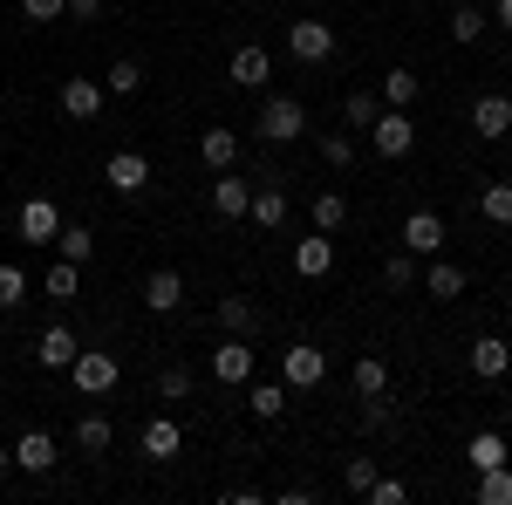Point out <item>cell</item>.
<instances>
[{
  "label": "cell",
  "mask_w": 512,
  "mask_h": 505,
  "mask_svg": "<svg viewBox=\"0 0 512 505\" xmlns=\"http://www.w3.org/2000/svg\"><path fill=\"white\" fill-rule=\"evenodd\" d=\"M260 137L267 144H294V137H308V110H301V96H267L260 103Z\"/></svg>",
  "instance_id": "obj_1"
},
{
  "label": "cell",
  "mask_w": 512,
  "mask_h": 505,
  "mask_svg": "<svg viewBox=\"0 0 512 505\" xmlns=\"http://www.w3.org/2000/svg\"><path fill=\"white\" fill-rule=\"evenodd\" d=\"M123 376V362L110 349H76V362H69V383L82 389V396H110Z\"/></svg>",
  "instance_id": "obj_2"
},
{
  "label": "cell",
  "mask_w": 512,
  "mask_h": 505,
  "mask_svg": "<svg viewBox=\"0 0 512 505\" xmlns=\"http://www.w3.org/2000/svg\"><path fill=\"white\" fill-rule=\"evenodd\" d=\"M369 144H376V157H410L417 151V123H410V110H376V123H369Z\"/></svg>",
  "instance_id": "obj_3"
},
{
  "label": "cell",
  "mask_w": 512,
  "mask_h": 505,
  "mask_svg": "<svg viewBox=\"0 0 512 505\" xmlns=\"http://www.w3.org/2000/svg\"><path fill=\"white\" fill-rule=\"evenodd\" d=\"M280 383H287V389H315V383H328V349H315V342H294V349H280Z\"/></svg>",
  "instance_id": "obj_4"
},
{
  "label": "cell",
  "mask_w": 512,
  "mask_h": 505,
  "mask_svg": "<svg viewBox=\"0 0 512 505\" xmlns=\"http://www.w3.org/2000/svg\"><path fill=\"white\" fill-rule=\"evenodd\" d=\"M14 233L28 239V246H55V233H62V212H55V198H21V212H14Z\"/></svg>",
  "instance_id": "obj_5"
},
{
  "label": "cell",
  "mask_w": 512,
  "mask_h": 505,
  "mask_svg": "<svg viewBox=\"0 0 512 505\" xmlns=\"http://www.w3.org/2000/svg\"><path fill=\"white\" fill-rule=\"evenodd\" d=\"M212 383L219 389H246L253 383V349H246L239 335H226V342L212 349Z\"/></svg>",
  "instance_id": "obj_6"
},
{
  "label": "cell",
  "mask_w": 512,
  "mask_h": 505,
  "mask_svg": "<svg viewBox=\"0 0 512 505\" xmlns=\"http://www.w3.org/2000/svg\"><path fill=\"white\" fill-rule=\"evenodd\" d=\"M472 130L485 137V144L512 137V96H506V89H485V96L472 103Z\"/></svg>",
  "instance_id": "obj_7"
},
{
  "label": "cell",
  "mask_w": 512,
  "mask_h": 505,
  "mask_svg": "<svg viewBox=\"0 0 512 505\" xmlns=\"http://www.w3.org/2000/svg\"><path fill=\"white\" fill-rule=\"evenodd\" d=\"M287 55H294V62H328V55H335V28H328V21H294V28H287Z\"/></svg>",
  "instance_id": "obj_8"
},
{
  "label": "cell",
  "mask_w": 512,
  "mask_h": 505,
  "mask_svg": "<svg viewBox=\"0 0 512 505\" xmlns=\"http://www.w3.org/2000/svg\"><path fill=\"white\" fill-rule=\"evenodd\" d=\"M76 328H62V321H48V328H41V342H35V362L41 369H48V376H55V369H69V362H76Z\"/></svg>",
  "instance_id": "obj_9"
},
{
  "label": "cell",
  "mask_w": 512,
  "mask_h": 505,
  "mask_svg": "<svg viewBox=\"0 0 512 505\" xmlns=\"http://www.w3.org/2000/svg\"><path fill=\"white\" fill-rule=\"evenodd\" d=\"M144 185H151V157L144 151H110V192L137 198Z\"/></svg>",
  "instance_id": "obj_10"
},
{
  "label": "cell",
  "mask_w": 512,
  "mask_h": 505,
  "mask_svg": "<svg viewBox=\"0 0 512 505\" xmlns=\"http://www.w3.org/2000/svg\"><path fill=\"white\" fill-rule=\"evenodd\" d=\"M444 219H437V212H410V219H403V246H410V253H417V260H431V253H444Z\"/></svg>",
  "instance_id": "obj_11"
},
{
  "label": "cell",
  "mask_w": 512,
  "mask_h": 505,
  "mask_svg": "<svg viewBox=\"0 0 512 505\" xmlns=\"http://www.w3.org/2000/svg\"><path fill=\"white\" fill-rule=\"evenodd\" d=\"M267 82H274V55L260 41H246L233 55V89H267Z\"/></svg>",
  "instance_id": "obj_12"
},
{
  "label": "cell",
  "mask_w": 512,
  "mask_h": 505,
  "mask_svg": "<svg viewBox=\"0 0 512 505\" xmlns=\"http://www.w3.org/2000/svg\"><path fill=\"white\" fill-rule=\"evenodd\" d=\"M178 444H185V430L171 424V417H151V424H144V437H137V451H144L151 465H171V458H178Z\"/></svg>",
  "instance_id": "obj_13"
},
{
  "label": "cell",
  "mask_w": 512,
  "mask_h": 505,
  "mask_svg": "<svg viewBox=\"0 0 512 505\" xmlns=\"http://www.w3.org/2000/svg\"><path fill=\"white\" fill-rule=\"evenodd\" d=\"M144 308H151V314L185 308V273H178V267H158L151 280H144Z\"/></svg>",
  "instance_id": "obj_14"
},
{
  "label": "cell",
  "mask_w": 512,
  "mask_h": 505,
  "mask_svg": "<svg viewBox=\"0 0 512 505\" xmlns=\"http://www.w3.org/2000/svg\"><path fill=\"white\" fill-rule=\"evenodd\" d=\"M14 471H55V437H48V430H21V437H14Z\"/></svg>",
  "instance_id": "obj_15"
},
{
  "label": "cell",
  "mask_w": 512,
  "mask_h": 505,
  "mask_svg": "<svg viewBox=\"0 0 512 505\" xmlns=\"http://www.w3.org/2000/svg\"><path fill=\"white\" fill-rule=\"evenodd\" d=\"M465 362H472V376H478V383H499V376H506V369H512V349H506V342H499V335H478V342H472V355H465Z\"/></svg>",
  "instance_id": "obj_16"
},
{
  "label": "cell",
  "mask_w": 512,
  "mask_h": 505,
  "mask_svg": "<svg viewBox=\"0 0 512 505\" xmlns=\"http://www.w3.org/2000/svg\"><path fill=\"white\" fill-rule=\"evenodd\" d=\"M96 110H103V82H89V76H69V82H62V117L89 123Z\"/></svg>",
  "instance_id": "obj_17"
},
{
  "label": "cell",
  "mask_w": 512,
  "mask_h": 505,
  "mask_svg": "<svg viewBox=\"0 0 512 505\" xmlns=\"http://www.w3.org/2000/svg\"><path fill=\"white\" fill-rule=\"evenodd\" d=\"M328 267H335V233H315V239L294 246V273H301V280H321Z\"/></svg>",
  "instance_id": "obj_18"
},
{
  "label": "cell",
  "mask_w": 512,
  "mask_h": 505,
  "mask_svg": "<svg viewBox=\"0 0 512 505\" xmlns=\"http://www.w3.org/2000/svg\"><path fill=\"white\" fill-rule=\"evenodd\" d=\"M246 205H253V185L233 178V171H219V185H212V212H219V219H246Z\"/></svg>",
  "instance_id": "obj_19"
},
{
  "label": "cell",
  "mask_w": 512,
  "mask_h": 505,
  "mask_svg": "<svg viewBox=\"0 0 512 505\" xmlns=\"http://www.w3.org/2000/svg\"><path fill=\"white\" fill-rule=\"evenodd\" d=\"M219 328L239 335V342H253V335H260V308H253L246 294H226V301H219Z\"/></svg>",
  "instance_id": "obj_20"
},
{
  "label": "cell",
  "mask_w": 512,
  "mask_h": 505,
  "mask_svg": "<svg viewBox=\"0 0 512 505\" xmlns=\"http://www.w3.org/2000/svg\"><path fill=\"white\" fill-rule=\"evenodd\" d=\"M110 444H117L110 417H103V410H89V417L76 424V451H82V458H110Z\"/></svg>",
  "instance_id": "obj_21"
},
{
  "label": "cell",
  "mask_w": 512,
  "mask_h": 505,
  "mask_svg": "<svg viewBox=\"0 0 512 505\" xmlns=\"http://www.w3.org/2000/svg\"><path fill=\"white\" fill-rule=\"evenodd\" d=\"M465 465L472 471H492V465H512V444L499 437V430H478L472 444H465Z\"/></svg>",
  "instance_id": "obj_22"
},
{
  "label": "cell",
  "mask_w": 512,
  "mask_h": 505,
  "mask_svg": "<svg viewBox=\"0 0 512 505\" xmlns=\"http://www.w3.org/2000/svg\"><path fill=\"white\" fill-rule=\"evenodd\" d=\"M246 219H260L267 233H280V226H287V192H280V185H253V205H246Z\"/></svg>",
  "instance_id": "obj_23"
},
{
  "label": "cell",
  "mask_w": 512,
  "mask_h": 505,
  "mask_svg": "<svg viewBox=\"0 0 512 505\" xmlns=\"http://www.w3.org/2000/svg\"><path fill=\"white\" fill-rule=\"evenodd\" d=\"M76 287H82V267L55 253V267H48V280H41V294H48L55 308H69V301H76Z\"/></svg>",
  "instance_id": "obj_24"
},
{
  "label": "cell",
  "mask_w": 512,
  "mask_h": 505,
  "mask_svg": "<svg viewBox=\"0 0 512 505\" xmlns=\"http://www.w3.org/2000/svg\"><path fill=\"white\" fill-rule=\"evenodd\" d=\"M198 157H205L212 171H233L239 164V137L233 130H205V137H198Z\"/></svg>",
  "instance_id": "obj_25"
},
{
  "label": "cell",
  "mask_w": 512,
  "mask_h": 505,
  "mask_svg": "<svg viewBox=\"0 0 512 505\" xmlns=\"http://www.w3.org/2000/svg\"><path fill=\"white\" fill-rule=\"evenodd\" d=\"M308 212H315V233H342V226H349V198L335 192V185H328V192H315V205H308Z\"/></svg>",
  "instance_id": "obj_26"
},
{
  "label": "cell",
  "mask_w": 512,
  "mask_h": 505,
  "mask_svg": "<svg viewBox=\"0 0 512 505\" xmlns=\"http://www.w3.org/2000/svg\"><path fill=\"white\" fill-rule=\"evenodd\" d=\"M246 410H253V417H267V424L287 417V383H246Z\"/></svg>",
  "instance_id": "obj_27"
},
{
  "label": "cell",
  "mask_w": 512,
  "mask_h": 505,
  "mask_svg": "<svg viewBox=\"0 0 512 505\" xmlns=\"http://www.w3.org/2000/svg\"><path fill=\"white\" fill-rule=\"evenodd\" d=\"M424 287H431L437 301H458V294H465V267H451V260H437V253H431V273H424Z\"/></svg>",
  "instance_id": "obj_28"
},
{
  "label": "cell",
  "mask_w": 512,
  "mask_h": 505,
  "mask_svg": "<svg viewBox=\"0 0 512 505\" xmlns=\"http://www.w3.org/2000/svg\"><path fill=\"white\" fill-rule=\"evenodd\" d=\"M478 505H512V465H492V471H478Z\"/></svg>",
  "instance_id": "obj_29"
},
{
  "label": "cell",
  "mask_w": 512,
  "mask_h": 505,
  "mask_svg": "<svg viewBox=\"0 0 512 505\" xmlns=\"http://www.w3.org/2000/svg\"><path fill=\"white\" fill-rule=\"evenodd\" d=\"M478 212H485V226H512V185H506V178L478 192Z\"/></svg>",
  "instance_id": "obj_30"
},
{
  "label": "cell",
  "mask_w": 512,
  "mask_h": 505,
  "mask_svg": "<svg viewBox=\"0 0 512 505\" xmlns=\"http://www.w3.org/2000/svg\"><path fill=\"white\" fill-rule=\"evenodd\" d=\"M376 389H390V362L383 355H355V396H376Z\"/></svg>",
  "instance_id": "obj_31"
},
{
  "label": "cell",
  "mask_w": 512,
  "mask_h": 505,
  "mask_svg": "<svg viewBox=\"0 0 512 505\" xmlns=\"http://www.w3.org/2000/svg\"><path fill=\"white\" fill-rule=\"evenodd\" d=\"M376 110H383V96H376V89H349V96H342V117H349L355 130H369Z\"/></svg>",
  "instance_id": "obj_32"
},
{
  "label": "cell",
  "mask_w": 512,
  "mask_h": 505,
  "mask_svg": "<svg viewBox=\"0 0 512 505\" xmlns=\"http://www.w3.org/2000/svg\"><path fill=\"white\" fill-rule=\"evenodd\" d=\"M417 89H424V82L410 76V69H390V76H383V103H390V110H410Z\"/></svg>",
  "instance_id": "obj_33"
},
{
  "label": "cell",
  "mask_w": 512,
  "mask_h": 505,
  "mask_svg": "<svg viewBox=\"0 0 512 505\" xmlns=\"http://www.w3.org/2000/svg\"><path fill=\"white\" fill-rule=\"evenodd\" d=\"M55 253H62V260H89V253H96V233H89V226H62V233H55Z\"/></svg>",
  "instance_id": "obj_34"
},
{
  "label": "cell",
  "mask_w": 512,
  "mask_h": 505,
  "mask_svg": "<svg viewBox=\"0 0 512 505\" xmlns=\"http://www.w3.org/2000/svg\"><path fill=\"white\" fill-rule=\"evenodd\" d=\"M321 164H328V171H349V164H355V137H342V130H321Z\"/></svg>",
  "instance_id": "obj_35"
},
{
  "label": "cell",
  "mask_w": 512,
  "mask_h": 505,
  "mask_svg": "<svg viewBox=\"0 0 512 505\" xmlns=\"http://www.w3.org/2000/svg\"><path fill=\"white\" fill-rule=\"evenodd\" d=\"M158 396L164 403H185V396H192V369H185V362H164L158 369Z\"/></svg>",
  "instance_id": "obj_36"
},
{
  "label": "cell",
  "mask_w": 512,
  "mask_h": 505,
  "mask_svg": "<svg viewBox=\"0 0 512 505\" xmlns=\"http://www.w3.org/2000/svg\"><path fill=\"white\" fill-rule=\"evenodd\" d=\"M103 89H110V96H137V89H144V62H130V55L110 62V82H103Z\"/></svg>",
  "instance_id": "obj_37"
},
{
  "label": "cell",
  "mask_w": 512,
  "mask_h": 505,
  "mask_svg": "<svg viewBox=\"0 0 512 505\" xmlns=\"http://www.w3.org/2000/svg\"><path fill=\"white\" fill-rule=\"evenodd\" d=\"M21 301H28V273L14 267V260H0V314L21 308Z\"/></svg>",
  "instance_id": "obj_38"
},
{
  "label": "cell",
  "mask_w": 512,
  "mask_h": 505,
  "mask_svg": "<svg viewBox=\"0 0 512 505\" xmlns=\"http://www.w3.org/2000/svg\"><path fill=\"white\" fill-rule=\"evenodd\" d=\"M485 21H492L485 7H451V41H478V35H485Z\"/></svg>",
  "instance_id": "obj_39"
},
{
  "label": "cell",
  "mask_w": 512,
  "mask_h": 505,
  "mask_svg": "<svg viewBox=\"0 0 512 505\" xmlns=\"http://www.w3.org/2000/svg\"><path fill=\"white\" fill-rule=\"evenodd\" d=\"M383 280H390V287H410V280H417V253H410V246H396L390 260H383Z\"/></svg>",
  "instance_id": "obj_40"
},
{
  "label": "cell",
  "mask_w": 512,
  "mask_h": 505,
  "mask_svg": "<svg viewBox=\"0 0 512 505\" xmlns=\"http://www.w3.org/2000/svg\"><path fill=\"white\" fill-rule=\"evenodd\" d=\"M362 499H369V505H410V485H403V478H383V471H376V485H369Z\"/></svg>",
  "instance_id": "obj_41"
},
{
  "label": "cell",
  "mask_w": 512,
  "mask_h": 505,
  "mask_svg": "<svg viewBox=\"0 0 512 505\" xmlns=\"http://www.w3.org/2000/svg\"><path fill=\"white\" fill-rule=\"evenodd\" d=\"M342 485H349L355 499H362V492L376 485V458H349V465H342Z\"/></svg>",
  "instance_id": "obj_42"
},
{
  "label": "cell",
  "mask_w": 512,
  "mask_h": 505,
  "mask_svg": "<svg viewBox=\"0 0 512 505\" xmlns=\"http://www.w3.org/2000/svg\"><path fill=\"white\" fill-rule=\"evenodd\" d=\"M362 430H390V396L376 389V396H362V417H355Z\"/></svg>",
  "instance_id": "obj_43"
},
{
  "label": "cell",
  "mask_w": 512,
  "mask_h": 505,
  "mask_svg": "<svg viewBox=\"0 0 512 505\" xmlns=\"http://www.w3.org/2000/svg\"><path fill=\"white\" fill-rule=\"evenodd\" d=\"M21 14H28V21H62L69 0H21Z\"/></svg>",
  "instance_id": "obj_44"
},
{
  "label": "cell",
  "mask_w": 512,
  "mask_h": 505,
  "mask_svg": "<svg viewBox=\"0 0 512 505\" xmlns=\"http://www.w3.org/2000/svg\"><path fill=\"white\" fill-rule=\"evenodd\" d=\"M315 499H321L315 485H287V492H280V505H315Z\"/></svg>",
  "instance_id": "obj_45"
},
{
  "label": "cell",
  "mask_w": 512,
  "mask_h": 505,
  "mask_svg": "<svg viewBox=\"0 0 512 505\" xmlns=\"http://www.w3.org/2000/svg\"><path fill=\"white\" fill-rule=\"evenodd\" d=\"M69 14H76V21H96V14H103V0H69Z\"/></svg>",
  "instance_id": "obj_46"
},
{
  "label": "cell",
  "mask_w": 512,
  "mask_h": 505,
  "mask_svg": "<svg viewBox=\"0 0 512 505\" xmlns=\"http://www.w3.org/2000/svg\"><path fill=\"white\" fill-rule=\"evenodd\" d=\"M492 21H499V28L512 35V0H499V7H492Z\"/></svg>",
  "instance_id": "obj_47"
},
{
  "label": "cell",
  "mask_w": 512,
  "mask_h": 505,
  "mask_svg": "<svg viewBox=\"0 0 512 505\" xmlns=\"http://www.w3.org/2000/svg\"><path fill=\"white\" fill-rule=\"evenodd\" d=\"M7 465H14V451H0V478H7Z\"/></svg>",
  "instance_id": "obj_48"
},
{
  "label": "cell",
  "mask_w": 512,
  "mask_h": 505,
  "mask_svg": "<svg viewBox=\"0 0 512 505\" xmlns=\"http://www.w3.org/2000/svg\"><path fill=\"white\" fill-rule=\"evenodd\" d=\"M506 185H512V164H506Z\"/></svg>",
  "instance_id": "obj_49"
},
{
  "label": "cell",
  "mask_w": 512,
  "mask_h": 505,
  "mask_svg": "<svg viewBox=\"0 0 512 505\" xmlns=\"http://www.w3.org/2000/svg\"><path fill=\"white\" fill-rule=\"evenodd\" d=\"M506 328H512V321H506Z\"/></svg>",
  "instance_id": "obj_50"
}]
</instances>
